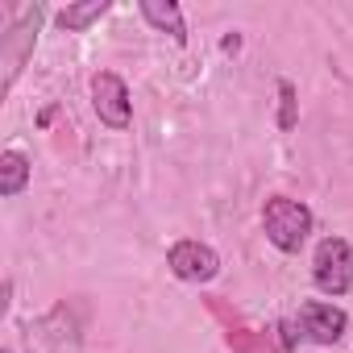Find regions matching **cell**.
I'll return each mask as SVG.
<instances>
[{
	"label": "cell",
	"instance_id": "cell-7",
	"mask_svg": "<svg viewBox=\"0 0 353 353\" xmlns=\"http://www.w3.org/2000/svg\"><path fill=\"white\" fill-rule=\"evenodd\" d=\"M137 13L145 17V26H154L158 34H170L179 46L188 42V21H183V9L174 0H141Z\"/></svg>",
	"mask_w": 353,
	"mask_h": 353
},
{
	"label": "cell",
	"instance_id": "cell-2",
	"mask_svg": "<svg viewBox=\"0 0 353 353\" xmlns=\"http://www.w3.org/2000/svg\"><path fill=\"white\" fill-rule=\"evenodd\" d=\"M316 229V216L303 200H291V196H270L262 204V233L266 241L279 250V254H299L307 245Z\"/></svg>",
	"mask_w": 353,
	"mask_h": 353
},
{
	"label": "cell",
	"instance_id": "cell-3",
	"mask_svg": "<svg viewBox=\"0 0 353 353\" xmlns=\"http://www.w3.org/2000/svg\"><path fill=\"white\" fill-rule=\"evenodd\" d=\"M46 21V5H26L17 9V21L9 26V34H0V67H5V79H0V92H13L26 59L34 54V42H38V30Z\"/></svg>",
	"mask_w": 353,
	"mask_h": 353
},
{
	"label": "cell",
	"instance_id": "cell-10",
	"mask_svg": "<svg viewBox=\"0 0 353 353\" xmlns=\"http://www.w3.org/2000/svg\"><path fill=\"white\" fill-rule=\"evenodd\" d=\"M279 129L291 133L295 129V83L279 79Z\"/></svg>",
	"mask_w": 353,
	"mask_h": 353
},
{
	"label": "cell",
	"instance_id": "cell-8",
	"mask_svg": "<svg viewBox=\"0 0 353 353\" xmlns=\"http://www.w3.org/2000/svg\"><path fill=\"white\" fill-rule=\"evenodd\" d=\"M30 179H34V166H30V158L21 150H5V154H0V196L17 200L30 188Z\"/></svg>",
	"mask_w": 353,
	"mask_h": 353
},
{
	"label": "cell",
	"instance_id": "cell-11",
	"mask_svg": "<svg viewBox=\"0 0 353 353\" xmlns=\"http://www.w3.org/2000/svg\"><path fill=\"white\" fill-rule=\"evenodd\" d=\"M5 353H13V349H5Z\"/></svg>",
	"mask_w": 353,
	"mask_h": 353
},
{
	"label": "cell",
	"instance_id": "cell-9",
	"mask_svg": "<svg viewBox=\"0 0 353 353\" xmlns=\"http://www.w3.org/2000/svg\"><path fill=\"white\" fill-rule=\"evenodd\" d=\"M108 9H112V0H83V5H67V9H59L54 21H59L63 34H83V30L96 26Z\"/></svg>",
	"mask_w": 353,
	"mask_h": 353
},
{
	"label": "cell",
	"instance_id": "cell-4",
	"mask_svg": "<svg viewBox=\"0 0 353 353\" xmlns=\"http://www.w3.org/2000/svg\"><path fill=\"white\" fill-rule=\"evenodd\" d=\"M312 283L320 295L341 299L353 287V245L345 237H324L312 254Z\"/></svg>",
	"mask_w": 353,
	"mask_h": 353
},
{
	"label": "cell",
	"instance_id": "cell-1",
	"mask_svg": "<svg viewBox=\"0 0 353 353\" xmlns=\"http://www.w3.org/2000/svg\"><path fill=\"white\" fill-rule=\"evenodd\" d=\"M283 349H295V345H336L345 332H349V312L336 307V303H324V299H303L283 324Z\"/></svg>",
	"mask_w": 353,
	"mask_h": 353
},
{
	"label": "cell",
	"instance_id": "cell-5",
	"mask_svg": "<svg viewBox=\"0 0 353 353\" xmlns=\"http://www.w3.org/2000/svg\"><path fill=\"white\" fill-rule=\"evenodd\" d=\"M166 266H170V274L179 279V283L204 287V283H212V279L221 274V254H216L212 245L196 241V237H183V241H174V245L166 250Z\"/></svg>",
	"mask_w": 353,
	"mask_h": 353
},
{
	"label": "cell",
	"instance_id": "cell-6",
	"mask_svg": "<svg viewBox=\"0 0 353 353\" xmlns=\"http://www.w3.org/2000/svg\"><path fill=\"white\" fill-rule=\"evenodd\" d=\"M92 108H96L100 125H108L117 133L133 125V100H129V88L117 71H96L92 75Z\"/></svg>",
	"mask_w": 353,
	"mask_h": 353
}]
</instances>
